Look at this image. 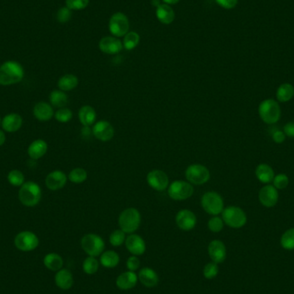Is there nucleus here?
Masks as SVG:
<instances>
[{"mask_svg":"<svg viewBox=\"0 0 294 294\" xmlns=\"http://www.w3.org/2000/svg\"><path fill=\"white\" fill-rule=\"evenodd\" d=\"M24 71L18 62L6 61L0 66V85L9 86L23 80Z\"/></svg>","mask_w":294,"mask_h":294,"instance_id":"f257e3e1","label":"nucleus"},{"mask_svg":"<svg viewBox=\"0 0 294 294\" xmlns=\"http://www.w3.org/2000/svg\"><path fill=\"white\" fill-rule=\"evenodd\" d=\"M258 114L263 122L268 125H274L281 119V106L277 101L268 98L259 104Z\"/></svg>","mask_w":294,"mask_h":294,"instance_id":"f03ea898","label":"nucleus"},{"mask_svg":"<svg viewBox=\"0 0 294 294\" xmlns=\"http://www.w3.org/2000/svg\"><path fill=\"white\" fill-rule=\"evenodd\" d=\"M18 198L21 203L26 207H35L39 204L42 199V189L39 185L29 181L24 182L18 192Z\"/></svg>","mask_w":294,"mask_h":294,"instance_id":"7ed1b4c3","label":"nucleus"},{"mask_svg":"<svg viewBox=\"0 0 294 294\" xmlns=\"http://www.w3.org/2000/svg\"><path fill=\"white\" fill-rule=\"evenodd\" d=\"M141 223V215L138 209L129 207L120 213L118 224L120 230L125 233L132 234L139 229Z\"/></svg>","mask_w":294,"mask_h":294,"instance_id":"20e7f679","label":"nucleus"},{"mask_svg":"<svg viewBox=\"0 0 294 294\" xmlns=\"http://www.w3.org/2000/svg\"><path fill=\"white\" fill-rule=\"evenodd\" d=\"M222 220L231 228L240 229L247 223V215L241 207L230 206L224 208Z\"/></svg>","mask_w":294,"mask_h":294,"instance_id":"39448f33","label":"nucleus"},{"mask_svg":"<svg viewBox=\"0 0 294 294\" xmlns=\"http://www.w3.org/2000/svg\"><path fill=\"white\" fill-rule=\"evenodd\" d=\"M81 247L89 256L97 257L104 253L105 243L100 236L94 233H89L84 235L81 239Z\"/></svg>","mask_w":294,"mask_h":294,"instance_id":"423d86ee","label":"nucleus"},{"mask_svg":"<svg viewBox=\"0 0 294 294\" xmlns=\"http://www.w3.org/2000/svg\"><path fill=\"white\" fill-rule=\"evenodd\" d=\"M201 206L207 214L213 216H218L219 214H222L225 208L223 198L214 191L207 192L203 194L201 198Z\"/></svg>","mask_w":294,"mask_h":294,"instance_id":"0eeeda50","label":"nucleus"},{"mask_svg":"<svg viewBox=\"0 0 294 294\" xmlns=\"http://www.w3.org/2000/svg\"><path fill=\"white\" fill-rule=\"evenodd\" d=\"M185 176L187 181L194 185H202L207 183L210 179L209 170L202 165H191L186 169Z\"/></svg>","mask_w":294,"mask_h":294,"instance_id":"6e6552de","label":"nucleus"},{"mask_svg":"<svg viewBox=\"0 0 294 294\" xmlns=\"http://www.w3.org/2000/svg\"><path fill=\"white\" fill-rule=\"evenodd\" d=\"M169 196L174 201H184L194 194V187L188 181L176 180L169 185Z\"/></svg>","mask_w":294,"mask_h":294,"instance_id":"1a4fd4ad","label":"nucleus"},{"mask_svg":"<svg viewBox=\"0 0 294 294\" xmlns=\"http://www.w3.org/2000/svg\"><path fill=\"white\" fill-rule=\"evenodd\" d=\"M15 245L16 249L21 251L28 252L36 249L39 245V238L35 233L29 231L21 232L15 237Z\"/></svg>","mask_w":294,"mask_h":294,"instance_id":"9d476101","label":"nucleus"},{"mask_svg":"<svg viewBox=\"0 0 294 294\" xmlns=\"http://www.w3.org/2000/svg\"><path fill=\"white\" fill-rule=\"evenodd\" d=\"M110 30L111 34L117 37L126 36L129 29V22L126 15L117 12L110 17Z\"/></svg>","mask_w":294,"mask_h":294,"instance_id":"9b49d317","label":"nucleus"},{"mask_svg":"<svg viewBox=\"0 0 294 294\" xmlns=\"http://www.w3.org/2000/svg\"><path fill=\"white\" fill-rule=\"evenodd\" d=\"M259 202L263 207L271 208L276 206L279 201V192L274 185L266 184L259 190Z\"/></svg>","mask_w":294,"mask_h":294,"instance_id":"f8f14e48","label":"nucleus"},{"mask_svg":"<svg viewBox=\"0 0 294 294\" xmlns=\"http://www.w3.org/2000/svg\"><path fill=\"white\" fill-rule=\"evenodd\" d=\"M146 181L150 187L157 191H164L169 187L168 175L160 170H153L146 176Z\"/></svg>","mask_w":294,"mask_h":294,"instance_id":"ddd939ff","label":"nucleus"},{"mask_svg":"<svg viewBox=\"0 0 294 294\" xmlns=\"http://www.w3.org/2000/svg\"><path fill=\"white\" fill-rule=\"evenodd\" d=\"M176 223L179 229L188 232L194 229L196 223L197 218L192 211L188 209H182L179 211L176 216Z\"/></svg>","mask_w":294,"mask_h":294,"instance_id":"4468645a","label":"nucleus"},{"mask_svg":"<svg viewBox=\"0 0 294 294\" xmlns=\"http://www.w3.org/2000/svg\"><path fill=\"white\" fill-rule=\"evenodd\" d=\"M93 135L103 142L110 141L115 135L114 126L107 120H99L92 128Z\"/></svg>","mask_w":294,"mask_h":294,"instance_id":"2eb2a0df","label":"nucleus"},{"mask_svg":"<svg viewBox=\"0 0 294 294\" xmlns=\"http://www.w3.org/2000/svg\"><path fill=\"white\" fill-rule=\"evenodd\" d=\"M211 260L217 264L225 262L227 259V247L220 240H213L207 248Z\"/></svg>","mask_w":294,"mask_h":294,"instance_id":"dca6fc26","label":"nucleus"},{"mask_svg":"<svg viewBox=\"0 0 294 294\" xmlns=\"http://www.w3.org/2000/svg\"><path fill=\"white\" fill-rule=\"evenodd\" d=\"M126 248L133 255L139 256L146 252V242L141 236L137 234H130L125 241Z\"/></svg>","mask_w":294,"mask_h":294,"instance_id":"f3484780","label":"nucleus"},{"mask_svg":"<svg viewBox=\"0 0 294 294\" xmlns=\"http://www.w3.org/2000/svg\"><path fill=\"white\" fill-rule=\"evenodd\" d=\"M67 181V176L61 171H55L50 172L46 177V186L49 189L52 191H57L65 187Z\"/></svg>","mask_w":294,"mask_h":294,"instance_id":"a211bd4d","label":"nucleus"},{"mask_svg":"<svg viewBox=\"0 0 294 294\" xmlns=\"http://www.w3.org/2000/svg\"><path fill=\"white\" fill-rule=\"evenodd\" d=\"M123 45L120 41L114 37H104L99 42V49L107 55H117L122 50Z\"/></svg>","mask_w":294,"mask_h":294,"instance_id":"6ab92c4d","label":"nucleus"},{"mask_svg":"<svg viewBox=\"0 0 294 294\" xmlns=\"http://www.w3.org/2000/svg\"><path fill=\"white\" fill-rule=\"evenodd\" d=\"M138 275L133 271L124 272L117 279V287L120 290L127 291L135 287L138 282Z\"/></svg>","mask_w":294,"mask_h":294,"instance_id":"aec40b11","label":"nucleus"},{"mask_svg":"<svg viewBox=\"0 0 294 294\" xmlns=\"http://www.w3.org/2000/svg\"><path fill=\"white\" fill-rule=\"evenodd\" d=\"M1 124L4 131L8 133H14L21 128L23 125V118L18 114H9L3 117Z\"/></svg>","mask_w":294,"mask_h":294,"instance_id":"412c9836","label":"nucleus"},{"mask_svg":"<svg viewBox=\"0 0 294 294\" xmlns=\"http://www.w3.org/2000/svg\"><path fill=\"white\" fill-rule=\"evenodd\" d=\"M33 114L40 121H49L55 116L52 106L45 102H40L36 104L33 110Z\"/></svg>","mask_w":294,"mask_h":294,"instance_id":"4be33fe9","label":"nucleus"},{"mask_svg":"<svg viewBox=\"0 0 294 294\" xmlns=\"http://www.w3.org/2000/svg\"><path fill=\"white\" fill-rule=\"evenodd\" d=\"M138 279L146 288H152L159 284V275L153 269L143 268L138 274Z\"/></svg>","mask_w":294,"mask_h":294,"instance_id":"5701e85b","label":"nucleus"},{"mask_svg":"<svg viewBox=\"0 0 294 294\" xmlns=\"http://www.w3.org/2000/svg\"><path fill=\"white\" fill-rule=\"evenodd\" d=\"M255 176L260 182L263 184H269L275 177V171L268 164H260L256 166L255 171Z\"/></svg>","mask_w":294,"mask_h":294,"instance_id":"b1692460","label":"nucleus"},{"mask_svg":"<svg viewBox=\"0 0 294 294\" xmlns=\"http://www.w3.org/2000/svg\"><path fill=\"white\" fill-rule=\"evenodd\" d=\"M55 284L61 290H69L73 286V276L68 269H60L55 275Z\"/></svg>","mask_w":294,"mask_h":294,"instance_id":"393cba45","label":"nucleus"},{"mask_svg":"<svg viewBox=\"0 0 294 294\" xmlns=\"http://www.w3.org/2000/svg\"><path fill=\"white\" fill-rule=\"evenodd\" d=\"M48 144L43 139H36L29 145L28 154L33 160H37L45 155L48 152Z\"/></svg>","mask_w":294,"mask_h":294,"instance_id":"a878e982","label":"nucleus"},{"mask_svg":"<svg viewBox=\"0 0 294 294\" xmlns=\"http://www.w3.org/2000/svg\"><path fill=\"white\" fill-rule=\"evenodd\" d=\"M78 118L83 126H90L97 120V112L90 105H84L78 111Z\"/></svg>","mask_w":294,"mask_h":294,"instance_id":"bb28decb","label":"nucleus"},{"mask_svg":"<svg viewBox=\"0 0 294 294\" xmlns=\"http://www.w3.org/2000/svg\"><path fill=\"white\" fill-rule=\"evenodd\" d=\"M294 86L290 83L281 84L276 91V99L280 103H288L294 98Z\"/></svg>","mask_w":294,"mask_h":294,"instance_id":"cd10ccee","label":"nucleus"},{"mask_svg":"<svg viewBox=\"0 0 294 294\" xmlns=\"http://www.w3.org/2000/svg\"><path fill=\"white\" fill-rule=\"evenodd\" d=\"M156 15L159 19L164 24H170L175 20V11L169 4H160L157 8Z\"/></svg>","mask_w":294,"mask_h":294,"instance_id":"c85d7f7f","label":"nucleus"},{"mask_svg":"<svg viewBox=\"0 0 294 294\" xmlns=\"http://www.w3.org/2000/svg\"><path fill=\"white\" fill-rule=\"evenodd\" d=\"M43 263L49 270L58 272L63 267V259L56 253H49L45 255L43 259Z\"/></svg>","mask_w":294,"mask_h":294,"instance_id":"c756f323","label":"nucleus"},{"mask_svg":"<svg viewBox=\"0 0 294 294\" xmlns=\"http://www.w3.org/2000/svg\"><path fill=\"white\" fill-rule=\"evenodd\" d=\"M100 262L104 268H116L120 262V256L114 250H107L100 255Z\"/></svg>","mask_w":294,"mask_h":294,"instance_id":"7c9ffc66","label":"nucleus"},{"mask_svg":"<svg viewBox=\"0 0 294 294\" xmlns=\"http://www.w3.org/2000/svg\"><path fill=\"white\" fill-rule=\"evenodd\" d=\"M78 78L73 74H65L58 81V87L60 91H69L78 86Z\"/></svg>","mask_w":294,"mask_h":294,"instance_id":"2f4dec72","label":"nucleus"},{"mask_svg":"<svg viewBox=\"0 0 294 294\" xmlns=\"http://www.w3.org/2000/svg\"><path fill=\"white\" fill-rule=\"evenodd\" d=\"M49 101L54 107L59 109L65 108L68 104L67 95L60 90L53 91L49 95Z\"/></svg>","mask_w":294,"mask_h":294,"instance_id":"473e14b6","label":"nucleus"},{"mask_svg":"<svg viewBox=\"0 0 294 294\" xmlns=\"http://www.w3.org/2000/svg\"><path fill=\"white\" fill-rule=\"evenodd\" d=\"M281 245L288 251L294 250V227L287 230L281 237Z\"/></svg>","mask_w":294,"mask_h":294,"instance_id":"72a5a7b5","label":"nucleus"},{"mask_svg":"<svg viewBox=\"0 0 294 294\" xmlns=\"http://www.w3.org/2000/svg\"><path fill=\"white\" fill-rule=\"evenodd\" d=\"M88 177L87 172L83 168H75L69 173L68 178L69 180L76 183V184H80L84 181H86Z\"/></svg>","mask_w":294,"mask_h":294,"instance_id":"f704fd0d","label":"nucleus"},{"mask_svg":"<svg viewBox=\"0 0 294 294\" xmlns=\"http://www.w3.org/2000/svg\"><path fill=\"white\" fill-rule=\"evenodd\" d=\"M139 34L137 32H128L124 37L123 41V47L126 50H133L135 49L137 46L139 45Z\"/></svg>","mask_w":294,"mask_h":294,"instance_id":"c9c22d12","label":"nucleus"},{"mask_svg":"<svg viewBox=\"0 0 294 294\" xmlns=\"http://www.w3.org/2000/svg\"><path fill=\"white\" fill-rule=\"evenodd\" d=\"M99 269V262L96 257L89 256L83 262V270L87 275H94Z\"/></svg>","mask_w":294,"mask_h":294,"instance_id":"e433bc0d","label":"nucleus"},{"mask_svg":"<svg viewBox=\"0 0 294 294\" xmlns=\"http://www.w3.org/2000/svg\"><path fill=\"white\" fill-rule=\"evenodd\" d=\"M7 179L10 182V184L15 186V187L22 186L24 183V180H25L23 172H20L18 170H13V171L9 172Z\"/></svg>","mask_w":294,"mask_h":294,"instance_id":"4c0bfd02","label":"nucleus"},{"mask_svg":"<svg viewBox=\"0 0 294 294\" xmlns=\"http://www.w3.org/2000/svg\"><path fill=\"white\" fill-rule=\"evenodd\" d=\"M126 238V233H124L122 230H116L110 234V244L114 247H118L125 242Z\"/></svg>","mask_w":294,"mask_h":294,"instance_id":"58836bf2","label":"nucleus"},{"mask_svg":"<svg viewBox=\"0 0 294 294\" xmlns=\"http://www.w3.org/2000/svg\"><path fill=\"white\" fill-rule=\"evenodd\" d=\"M272 182L275 188H277L278 190H282L289 184V177L285 173H280V174L275 175Z\"/></svg>","mask_w":294,"mask_h":294,"instance_id":"ea45409f","label":"nucleus"},{"mask_svg":"<svg viewBox=\"0 0 294 294\" xmlns=\"http://www.w3.org/2000/svg\"><path fill=\"white\" fill-rule=\"evenodd\" d=\"M219 274V267L215 262H208L203 268V275L207 280H212Z\"/></svg>","mask_w":294,"mask_h":294,"instance_id":"a19ab883","label":"nucleus"},{"mask_svg":"<svg viewBox=\"0 0 294 294\" xmlns=\"http://www.w3.org/2000/svg\"><path fill=\"white\" fill-rule=\"evenodd\" d=\"M224 224L225 223H224L222 218L219 216H214L213 218H211L209 221H208L207 227L212 233H220L223 230Z\"/></svg>","mask_w":294,"mask_h":294,"instance_id":"79ce46f5","label":"nucleus"},{"mask_svg":"<svg viewBox=\"0 0 294 294\" xmlns=\"http://www.w3.org/2000/svg\"><path fill=\"white\" fill-rule=\"evenodd\" d=\"M55 117L59 122L66 123L71 120L72 112L67 108H61L55 112Z\"/></svg>","mask_w":294,"mask_h":294,"instance_id":"37998d69","label":"nucleus"},{"mask_svg":"<svg viewBox=\"0 0 294 294\" xmlns=\"http://www.w3.org/2000/svg\"><path fill=\"white\" fill-rule=\"evenodd\" d=\"M90 0H66V7L70 10H80L85 9L89 4Z\"/></svg>","mask_w":294,"mask_h":294,"instance_id":"c03bdc74","label":"nucleus"},{"mask_svg":"<svg viewBox=\"0 0 294 294\" xmlns=\"http://www.w3.org/2000/svg\"><path fill=\"white\" fill-rule=\"evenodd\" d=\"M71 10L67 7H63L59 9L57 13V19L59 23H66L69 20L71 19Z\"/></svg>","mask_w":294,"mask_h":294,"instance_id":"a18cd8bd","label":"nucleus"},{"mask_svg":"<svg viewBox=\"0 0 294 294\" xmlns=\"http://www.w3.org/2000/svg\"><path fill=\"white\" fill-rule=\"evenodd\" d=\"M140 266V261L136 255H132L126 261V268H128L129 271H136L139 269Z\"/></svg>","mask_w":294,"mask_h":294,"instance_id":"49530a36","label":"nucleus"},{"mask_svg":"<svg viewBox=\"0 0 294 294\" xmlns=\"http://www.w3.org/2000/svg\"><path fill=\"white\" fill-rule=\"evenodd\" d=\"M216 3L224 9L231 10L236 7L238 0H215Z\"/></svg>","mask_w":294,"mask_h":294,"instance_id":"de8ad7c7","label":"nucleus"},{"mask_svg":"<svg viewBox=\"0 0 294 294\" xmlns=\"http://www.w3.org/2000/svg\"><path fill=\"white\" fill-rule=\"evenodd\" d=\"M272 139L274 140V142L276 143V144H282V143L285 142V140L287 139V136H286L283 131L276 129L275 130V132L272 133Z\"/></svg>","mask_w":294,"mask_h":294,"instance_id":"09e8293b","label":"nucleus"},{"mask_svg":"<svg viewBox=\"0 0 294 294\" xmlns=\"http://www.w3.org/2000/svg\"><path fill=\"white\" fill-rule=\"evenodd\" d=\"M283 132L287 137L294 138V121H289L283 127Z\"/></svg>","mask_w":294,"mask_h":294,"instance_id":"8fccbe9b","label":"nucleus"},{"mask_svg":"<svg viewBox=\"0 0 294 294\" xmlns=\"http://www.w3.org/2000/svg\"><path fill=\"white\" fill-rule=\"evenodd\" d=\"M81 133H82V136L84 137V139H88L91 136V133H92V130L91 129L90 126H84V127L82 128Z\"/></svg>","mask_w":294,"mask_h":294,"instance_id":"3c124183","label":"nucleus"},{"mask_svg":"<svg viewBox=\"0 0 294 294\" xmlns=\"http://www.w3.org/2000/svg\"><path fill=\"white\" fill-rule=\"evenodd\" d=\"M6 140V136L5 133H3L2 130H0V146H3Z\"/></svg>","mask_w":294,"mask_h":294,"instance_id":"603ef678","label":"nucleus"},{"mask_svg":"<svg viewBox=\"0 0 294 294\" xmlns=\"http://www.w3.org/2000/svg\"><path fill=\"white\" fill-rule=\"evenodd\" d=\"M163 1L167 4H175V3H178L180 0H163Z\"/></svg>","mask_w":294,"mask_h":294,"instance_id":"864d4df0","label":"nucleus"},{"mask_svg":"<svg viewBox=\"0 0 294 294\" xmlns=\"http://www.w3.org/2000/svg\"><path fill=\"white\" fill-rule=\"evenodd\" d=\"M152 3H154V5H157V7L160 5L159 0H152Z\"/></svg>","mask_w":294,"mask_h":294,"instance_id":"5fc2aeb1","label":"nucleus"},{"mask_svg":"<svg viewBox=\"0 0 294 294\" xmlns=\"http://www.w3.org/2000/svg\"><path fill=\"white\" fill-rule=\"evenodd\" d=\"M0 123H1V118H0Z\"/></svg>","mask_w":294,"mask_h":294,"instance_id":"6e6d98bb","label":"nucleus"}]
</instances>
